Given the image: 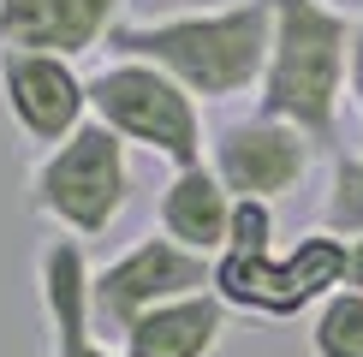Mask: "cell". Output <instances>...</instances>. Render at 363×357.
Returning a JSON list of instances; mask_svg holds the SVG:
<instances>
[{"label": "cell", "mask_w": 363, "mask_h": 357, "mask_svg": "<svg viewBox=\"0 0 363 357\" xmlns=\"http://www.w3.org/2000/svg\"><path fill=\"white\" fill-rule=\"evenodd\" d=\"M268 48H274V0H215V6L125 18L108 42V54L119 60L161 66L203 108L256 96L268 72Z\"/></svg>", "instance_id": "obj_1"}, {"label": "cell", "mask_w": 363, "mask_h": 357, "mask_svg": "<svg viewBox=\"0 0 363 357\" xmlns=\"http://www.w3.org/2000/svg\"><path fill=\"white\" fill-rule=\"evenodd\" d=\"M352 30L357 18L334 0H274V48L256 113L298 125L322 155L340 149V113L352 101Z\"/></svg>", "instance_id": "obj_2"}, {"label": "cell", "mask_w": 363, "mask_h": 357, "mask_svg": "<svg viewBox=\"0 0 363 357\" xmlns=\"http://www.w3.org/2000/svg\"><path fill=\"white\" fill-rule=\"evenodd\" d=\"M131 149L119 131H108L101 119H84L60 149L30 161L24 178V208L42 220L48 232L66 238H108L131 208L138 191V167H131Z\"/></svg>", "instance_id": "obj_3"}, {"label": "cell", "mask_w": 363, "mask_h": 357, "mask_svg": "<svg viewBox=\"0 0 363 357\" xmlns=\"http://www.w3.org/2000/svg\"><path fill=\"white\" fill-rule=\"evenodd\" d=\"M89 119L119 131L138 155H155L167 173L208 161V137H215L203 125V101L185 84H173L161 66L119 54H108L89 72Z\"/></svg>", "instance_id": "obj_4"}, {"label": "cell", "mask_w": 363, "mask_h": 357, "mask_svg": "<svg viewBox=\"0 0 363 357\" xmlns=\"http://www.w3.org/2000/svg\"><path fill=\"white\" fill-rule=\"evenodd\" d=\"M345 286V238L315 227L310 238H298L286 256L274 250H220L215 256V292L226 298L233 316L256 322H292L315 316Z\"/></svg>", "instance_id": "obj_5"}, {"label": "cell", "mask_w": 363, "mask_h": 357, "mask_svg": "<svg viewBox=\"0 0 363 357\" xmlns=\"http://www.w3.org/2000/svg\"><path fill=\"white\" fill-rule=\"evenodd\" d=\"M208 286H215V256H196L167 232L131 238L119 256L96 262V327H101V339L119 346L131 334V322H143L149 310L191 298V292H208Z\"/></svg>", "instance_id": "obj_6"}, {"label": "cell", "mask_w": 363, "mask_h": 357, "mask_svg": "<svg viewBox=\"0 0 363 357\" xmlns=\"http://www.w3.org/2000/svg\"><path fill=\"white\" fill-rule=\"evenodd\" d=\"M315 155H322V149H315L298 125L268 119V113H238V119H226V125H215V137H208V167L220 173V185L233 191L238 203L292 197L310 178Z\"/></svg>", "instance_id": "obj_7"}, {"label": "cell", "mask_w": 363, "mask_h": 357, "mask_svg": "<svg viewBox=\"0 0 363 357\" xmlns=\"http://www.w3.org/2000/svg\"><path fill=\"white\" fill-rule=\"evenodd\" d=\"M0 113L36 155H48L89 119V78L78 72V60L0 48Z\"/></svg>", "instance_id": "obj_8"}, {"label": "cell", "mask_w": 363, "mask_h": 357, "mask_svg": "<svg viewBox=\"0 0 363 357\" xmlns=\"http://www.w3.org/2000/svg\"><path fill=\"white\" fill-rule=\"evenodd\" d=\"M131 0H0V48L84 60L108 48Z\"/></svg>", "instance_id": "obj_9"}, {"label": "cell", "mask_w": 363, "mask_h": 357, "mask_svg": "<svg viewBox=\"0 0 363 357\" xmlns=\"http://www.w3.org/2000/svg\"><path fill=\"white\" fill-rule=\"evenodd\" d=\"M36 310H42V334L48 351H78L96 346V262H89L84 238H42L36 244Z\"/></svg>", "instance_id": "obj_10"}, {"label": "cell", "mask_w": 363, "mask_h": 357, "mask_svg": "<svg viewBox=\"0 0 363 357\" xmlns=\"http://www.w3.org/2000/svg\"><path fill=\"white\" fill-rule=\"evenodd\" d=\"M233 208L238 197L220 185V173L208 161H196V167L167 173V185L155 191V232L179 238L196 256H220L226 232H233Z\"/></svg>", "instance_id": "obj_11"}, {"label": "cell", "mask_w": 363, "mask_h": 357, "mask_svg": "<svg viewBox=\"0 0 363 357\" xmlns=\"http://www.w3.org/2000/svg\"><path fill=\"white\" fill-rule=\"evenodd\" d=\"M226 327H233V310L208 286V292L173 298V304L149 310L143 322H131V334L119 339V351L125 357H215Z\"/></svg>", "instance_id": "obj_12"}, {"label": "cell", "mask_w": 363, "mask_h": 357, "mask_svg": "<svg viewBox=\"0 0 363 357\" xmlns=\"http://www.w3.org/2000/svg\"><path fill=\"white\" fill-rule=\"evenodd\" d=\"M315 227L334 238H363V149H334L328 155V185H322V208Z\"/></svg>", "instance_id": "obj_13"}, {"label": "cell", "mask_w": 363, "mask_h": 357, "mask_svg": "<svg viewBox=\"0 0 363 357\" xmlns=\"http://www.w3.org/2000/svg\"><path fill=\"white\" fill-rule=\"evenodd\" d=\"M310 351L315 357H363V292L340 286L310 316Z\"/></svg>", "instance_id": "obj_14"}, {"label": "cell", "mask_w": 363, "mask_h": 357, "mask_svg": "<svg viewBox=\"0 0 363 357\" xmlns=\"http://www.w3.org/2000/svg\"><path fill=\"white\" fill-rule=\"evenodd\" d=\"M226 250H250V256L256 250H274V203H238Z\"/></svg>", "instance_id": "obj_15"}, {"label": "cell", "mask_w": 363, "mask_h": 357, "mask_svg": "<svg viewBox=\"0 0 363 357\" xmlns=\"http://www.w3.org/2000/svg\"><path fill=\"white\" fill-rule=\"evenodd\" d=\"M352 113L363 125V12H357V30H352Z\"/></svg>", "instance_id": "obj_16"}, {"label": "cell", "mask_w": 363, "mask_h": 357, "mask_svg": "<svg viewBox=\"0 0 363 357\" xmlns=\"http://www.w3.org/2000/svg\"><path fill=\"white\" fill-rule=\"evenodd\" d=\"M345 286L363 292V238H352V244H345Z\"/></svg>", "instance_id": "obj_17"}, {"label": "cell", "mask_w": 363, "mask_h": 357, "mask_svg": "<svg viewBox=\"0 0 363 357\" xmlns=\"http://www.w3.org/2000/svg\"><path fill=\"white\" fill-rule=\"evenodd\" d=\"M42 357H125L113 339H96V346H78V351H42Z\"/></svg>", "instance_id": "obj_18"}, {"label": "cell", "mask_w": 363, "mask_h": 357, "mask_svg": "<svg viewBox=\"0 0 363 357\" xmlns=\"http://www.w3.org/2000/svg\"><path fill=\"white\" fill-rule=\"evenodd\" d=\"M334 6H345V0H334Z\"/></svg>", "instance_id": "obj_19"}]
</instances>
